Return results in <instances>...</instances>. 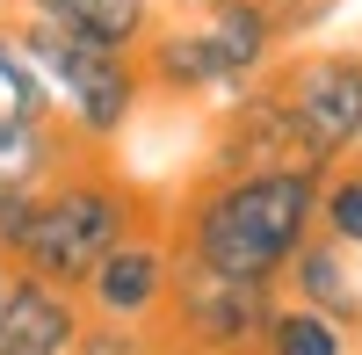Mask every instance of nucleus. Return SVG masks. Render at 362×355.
Returning a JSON list of instances; mask_svg holds the SVG:
<instances>
[{
    "instance_id": "obj_18",
    "label": "nucleus",
    "mask_w": 362,
    "mask_h": 355,
    "mask_svg": "<svg viewBox=\"0 0 362 355\" xmlns=\"http://www.w3.org/2000/svg\"><path fill=\"white\" fill-rule=\"evenodd\" d=\"M0 15H15V22L22 15H51V0H0Z\"/></svg>"
},
{
    "instance_id": "obj_9",
    "label": "nucleus",
    "mask_w": 362,
    "mask_h": 355,
    "mask_svg": "<svg viewBox=\"0 0 362 355\" xmlns=\"http://www.w3.org/2000/svg\"><path fill=\"white\" fill-rule=\"evenodd\" d=\"M87 327L80 290H58L29 269H8V290H0V355H73Z\"/></svg>"
},
{
    "instance_id": "obj_20",
    "label": "nucleus",
    "mask_w": 362,
    "mask_h": 355,
    "mask_svg": "<svg viewBox=\"0 0 362 355\" xmlns=\"http://www.w3.org/2000/svg\"><path fill=\"white\" fill-rule=\"evenodd\" d=\"M0 290H8V261H0Z\"/></svg>"
},
{
    "instance_id": "obj_3",
    "label": "nucleus",
    "mask_w": 362,
    "mask_h": 355,
    "mask_svg": "<svg viewBox=\"0 0 362 355\" xmlns=\"http://www.w3.org/2000/svg\"><path fill=\"white\" fill-rule=\"evenodd\" d=\"M15 22V15H8ZM15 37L29 51L37 80L51 87V109H58V131H66L80 153H116L124 131L138 124L145 109V80H138V51H109V44H87L73 29H58L44 15H22Z\"/></svg>"
},
{
    "instance_id": "obj_14",
    "label": "nucleus",
    "mask_w": 362,
    "mask_h": 355,
    "mask_svg": "<svg viewBox=\"0 0 362 355\" xmlns=\"http://www.w3.org/2000/svg\"><path fill=\"white\" fill-rule=\"evenodd\" d=\"M312 232L341 240L362 254V145L341 153L334 167H319V211H312Z\"/></svg>"
},
{
    "instance_id": "obj_17",
    "label": "nucleus",
    "mask_w": 362,
    "mask_h": 355,
    "mask_svg": "<svg viewBox=\"0 0 362 355\" xmlns=\"http://www.w3.org/2000/svg\"><path fill=\"white\" fill-rule=\"evenodd\" d=\"M334 15H341V0H268V22H276V44H283V51L312 44Z\"/></svg>"
},
{
    "instance_id": "obj_6",
    "label": "nucleus",
    "mask_w": 362,
    "mask_h": 355,
    "mask_svg": "<svg viewBox=\"0 0 362 355\" xmlns=\"http://www.w3.org/2000/svg\"><path fill=\"white\" fill-rule=\"evenodd\" d=\"M167 283H174V247H167V225H138L131 240H116L80 283V305L87 319H116V327H160L167 312Z\"/></svg>"
},
{
    "instance_id": "obj_8",
    "label": "nucleus",
    "mask_w": 362,
    "mask_h": 355,
    "mask_svg": "<svg viewBox=\"0 0 362 355\" xmlns=\"http://www.w3.org/2000/svg\"><path fill=\"white\" fill-rule=\"evenodd\" d=\"M138 80H145V102H225V95H239L232 66L218 58V44H210V29L196 15L153 22V37L138 44Z\"/></svg>"
},
{
    "instance_id": "obj_13",
    "label": "nucleus",
    "mask_w": 362,
    "mask_h": 355,
    "mask_svg": "<svg viewBox=\"0 0 362 355\" xmlns=\"http://www.w3.org/2000/svg\"><path fill=\"white\" fill-rule=\"evenodd\" d=\"M261 355H362V341L348 327H334L326 312L297 305V298H276L268 334H261Z\"/></svg>"
},
{
    "instance_id": "obj_4",
    "label": "nucleus",
    "mask_w": 362,
    "mask_h": 355,
    "mask_svg": "<svg viewBox=\"0 0 362 355\" xmlns=\"http://www.w3.org/2000/svg\"><path fill=\"white\" fill-rule=\"evenodd\" d=\"M276 87L297 167H334L362 145V44H305L297 58H276Z\"/></svg>"
},
{
    "instance_id": "obj_12",
    "label": "nucleus",
    "mask_w": 362,
    "mask_h": 355,
    "mask_svg": "<svg viewBox=\"0 0 362 355\" xmlns=\"http://www.w3.org/2000/svg\"><path fill=\"white\" fill-rule=\"evenodd\" d=\"M44 22L73 29L87 44H109V51H138L160 22V0H51Z\"/></svg>"
},
{
    "instance_id": "obj_7",
    "label": "nucleus",
    "mask_w": 362,
    "mask_h": 355,
    "mask_svg": "<svg viewBox=\"0 0 362 355\" xmlns=\"http://www.w3.org/2000/svg\"><path fill=\"white\" fill-rule=\"evenodd\" d=\"M283 160H290V109H283L276 73H261L239 95L218 102L196 174H261V167H283Z\"/></svg>"
},
{
    "instance_id": "obj_19",
    "label": "nucleus",
    "mask_w": 362,
    "mask_h": 355,
    "mask_svg": "<svg viewBox=\"0 0 362 355\" xmlns=\"http://www.w3.org/2000/svg\"><path fill=\"white\" fill-rule=\"evenodd\" d=\"M174 15H203V8H218V0H167Z\"/></svg>"
},
{
    "instance_id": "obj_2",
    "label": "nucleus",
    "mask_w": 362,
    "mask_h": 355,
    "mask_svg": "<svg viewBox=\"0 0 362 355\" xmlns=\"http://www.w3.org/2000/svg\"><path fill=\"white\" fill-rule=\"evenodd\" d=\"M160 211H167V203L145 182H131L109 153H80L58 182H44L37 218H29L22 247H15V269L44 276L58 290H80L87 269H95L116 240H131V232L153 225Z\"/></svg>"
},
{
    "instance_id": "obj_11",
    "label": "nucleus",
    "mask_w": 362,
    "mask_h": 355,
    "mask_svg": "<svg viewBox=\"0 0 362 355\" xmlns=\"http://www.w3.org/2000/svg\"><path fill=\"white\" fill-rule=\"evenodd\" d=\"M73 160H80V145L58 131V124H29V116L0 109V196L44 189V182H58Z\"/></svg>"
},
{
    "instance_id": "obj_5",
    "label": "nucleus",
    "mask_w": 362,
    "mask_h": 355,
    "mask_svg": "<svg viewBox=\"0 0 362 355\" xmlns=\"http://www.w3.org/2000/svg\"><path fill=\"white\" fill-rule=\"evenodd\" d=\"M276 298H283V283H247V276H218V269H196V261H174L160 327L181 355H261Z\"/></svg>"
},
{
    "instance_id": "obj_15",
    "label": "nucleus",
    "mask_w": 362,
    "mask_h": 355,
    "mask_svg": "<svg viewBox=\"0 0 362 355\" xmlns=\"http://www.w3.org/2000/svg\"><path fill=\"white\" fill-rule=\"evenodd\" d=\"M0 109L29 116V124H58L51 87L37 80V66H29V51H22V37H15V22H8V15H0Z\"/></svg>"
},
{
    "instance_id": "obj_16",
    "label": "nucleus",
    "mask_w": 362,
    "mask_h": 355,
    "mask_svg": "<svg viewBox=\"0 0 362 355\" xmlns=\"http://www.w3.org/2000/svg\"><path fill=\"white\" fill-rule=\"evenodd\" d=\"M73 355H181L167 327H116V319H87Z\"/></svg>"
},
{
    "instance_id": "obj_1",
    "label": "nucleus",
    "mask_w": 362,
    "mask_h": 355,
    "mask_svg": "<svg viewBox=\"0 0 362 355\" xmlns=\"http://www.w3.org/2000/svg\"><path fill=\"white\" fill-rule=\"evenodd\" d=\"M312 211H319V167H261V174H189L160 225L174 261L218 276H247V283H283L290 254L312 240Z\"/></svg>"
},
{
    "instance_id": "obj_10",
    "label": "nucleus",
    "mask_w": 362,
    "mask_h": 355,
    "mask_svg": "<svg viewBox=\"0 0 362 355\" xmlns=\"http://www.w3.org/2000/svg\"><path fill=\"white\" fill-rule=\"evenodd\" d=\"M283 298L326 312L334 327H348L362 341V254L326 240V232H312V240L290 254V269H283Z\"/></svg>"
}]
</instances>
